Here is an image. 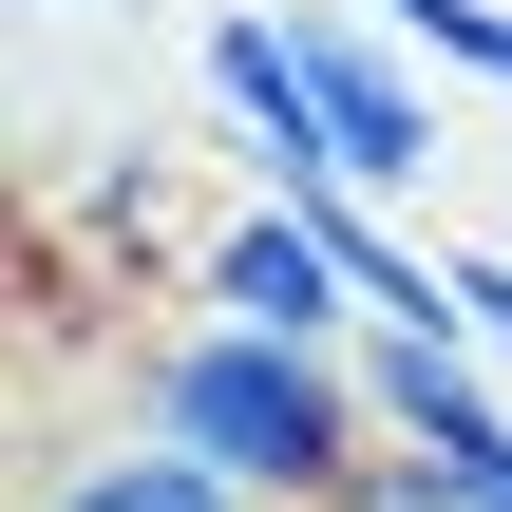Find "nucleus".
Listing matches in <instances>:
<instances>
[{
  "label": "nucleus",
  "mask_w": 512,
  "mask_h": 512,
  "mask_svg": "<svg viewBox=\"0 0 512 512\" xmlns=\"http://www.w3.org/2000/svg\"><path fill=\"white\" fill-rule=\"evenodd\" d=\"M380 19H399L418 57H456V76H494V95H512V0H380Z\"/></svg>",
  "instance_id": "nucleus-7"
},
{
  "label": "nucleus",
  "mask_w": 512,
  "mask_h": 512,
  "mask_svg": "<svg viewBox=\"0 0 512 512\" xmlns=\"http://www.w3.org/2000/svg\"><path fill=\"white\" fill-rule=\"evenodd\" d=\"M342 512H512V399L456 418V437H380L342 475Z\"/></svg>",
  "instance_id": "nucleus-6"
},
{
  "label": "nucleus",
  "mask_w": 512,
  "mask_h": 512,
  "mask_svg": "<svg viewBox=\"0 0 512 512\" xmlns=\"http://www.w3.org/2000/svg\"><path fill=\"white\" fill-rule=\"evenodd\" d=\"M19 512H266L228 456H190V437H152V418H114V437H38V475Z\"/></svg>",
  "instance_id": "nucleus-5"
},
{
  "label": "nucleus",
  "mask_w": 512,
  "mask_h": 512,
  "mask_svg": "<svg viewBox=\"0 0 512 512\" xmlns=\"http://www.w3.org/2000/svg\"><path fill=\"white\" fill-rule=\"evenodd\" d=\"M190 304L228 323H285V342H361V247H342V190H247L209 247H190Z\"/></svg>",
  "instance_id": "nucleus-2"
},
{
  "label": "nucleus",
  "mask_w": 512,
  "mask_h": 512,
  "mask_svg": "<svg viewBox=\"0 0 512 512\" xmlns=\"http://www.w3.org/2000/svg\"><path fill=\"white\" fill-rule=\"evenodd\" d=\"M114 418L228 456L266 512H342V475L380 456V399H361V342H285V323H228V304H171L133 323L114 361Z\"/></svg>",
  "instance_id": "nucleus-1"
},
{
  "label": "nucleus",
  "mask_w": 512,
  "mask_h": 512,
  "mask_svg": "<svg viewBox=\"0 0 512 512\" xmlns=\"http://www.w3.org/2000/svg\"><path fill=\"white\" fill-rule=\"evenodd\" d=\"M456 323H475V342H494V380H512V266H494V247H475V266H456Z\"/></svg>",
  "instance_id": "nucleus-8"
},
{
  "label": "nucleus",
  "mask_w": 512,
  "mask_h": 512,
  "mask_svg": "<svg viewBox=\"0 0 512 512\" xmlns=\"http://www.w3.org/2000/svg\"><path fill=\"white\" fill-rule=\"evenodd\" d=\"M285 38H304V76H323L342 152H361V190H418V171H437V95L399 76L418 38H399L380 0H285Z\"/></svg>",
  "instance_id": "nucleus-3"
},
{
  "label": "nucleus",
  "mask_w": 512,
  "mask_h": 512,
  "mask_svg": "<svg viewBox=\"0 0 512 512\" xmlns=\"http://www.w3.org/2000/svg\"><path fill=\"white\" fill-rule=\"evenodd\" d=\"M209 95H228V133H247V190H361V152H342V114H323V76H304V38L285 19H209Z\"/></svg>",
  "instance_id": "nucleus-4"
}]
</instances>
